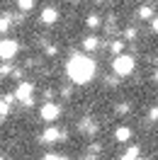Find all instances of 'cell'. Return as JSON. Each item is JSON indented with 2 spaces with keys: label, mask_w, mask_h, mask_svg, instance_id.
Here are the masks:
<instances>
[{
  "label": "cell",
  "mask_w": 158,
  "mask_h": 160,
  "mask_svg": "<svg viewBox=\"0 0 158 160\" xmlns=\"http://www.w3.org/2000/svg\"><path fill=\"white\" fill-rule=\"evenodd\" d=\"M95 61L88 58L85 53H73L66 63V73H68V78L76 82V85H85L90 80L95 78Z\"/></svg>",
  "instance_id": "cell-1"
},
{
  "label": "cell",
  "mask_w": 158,
  "mask_h": 160,
  "mask_svg": "<svg viewBox=\"0 0 158 160\" xmlns=\"http://www.w3.org/2000/svg\"><path fill=\"white\" fill-rule=\"evenodd\" d=\"M112 68H114V73H117L119 78H127V75H131V73H134L136 63H134V58H131V56L122 53V56H117V58L112 61Z\"/></svg>",
  "instance_id": "cell-2"
},
{
  "label": "cell",
  "mask_w": 158,
  "mask_h": 160,
  "mask_svg": "<svg viewBox=\"0 0 158 160\" xmlns=\"http://www.w3.org/2000/svg\"><path fill=\"white\" fill-rule=\"evenodd\" d=\"M17 51H20V44L15 39H3L0 41V58L3 61H12L17 56Z\"/></svg>",
  "instance_id": "cell-3"
},
{
  "label": "cell",
  "mask_w": 158,
  "mask_h": 160,
  "mask_svg": "<svg viewBox=\"0 0 158 160\" xmlns=\"http://www.w3.org/2000/svg\"><path fill=\"white\" fill-rule=\"evenodd\" d=\"M59 117H61V107H59V104L46 102V104L41 107V119H44V121H56Z\"/></svg>",
  "instance_id": "cell-4"
},
{
  "label": "cell",
  "mask_w": 158,
  "mask_h": 160,
  "mask_svg": "<svg viewBox=\"0 0 158 160\" xmlns=\"http://www.w3.org/2000/svg\"><path fill=\"white\" fill-rule=\"evenodd\" d=\"M32 90H34L32 82H20V88L15 90V100H20L22 104H27L29 100H34V97H32Z\"/></svg>",
  "instance_id": "cell-5"
},
{
  "label": "cell",
  "mask_w": 158,
  "mask_h": 160,
  "mask_svg": "<svg viewBox=\"0 0 158 160\" xmlns=\"http://www.w3.org/2000/svg\"><path fill=\"white\" fill-rule=\"evenodd\" d=\"M63 138H66V131L56 129V126H49V129H44V133H41L44 143H54V141H63Z\"/></svg>",
  "instance_id": "cell-6"
},
{
  "label": "cell",
  "mask_w": 158,
  "mask_h": 160,
  "mask_svg": "<svg viewBox=\"0 0 158 160\" xmlns=\"http://www.w3.org/2000/svg\"><path fill=\"white\" fill-rule=\"evenodd\" d=\"M56 20H59V10L56 8H46V10L41 12V22L44 24H54Z\"/></svg>",
  "instance_id": "cell-7"
},
{
  "label": "cell",
  "mask_w": 158,
  "mask_h": 160,
  "mask_svg": "<svg viewBox=\"0 0 158 160\" xmlns=\"http://www.w3.org/2000/svg\"><path fill=\"white\" fill-rule=\"evenodd\" d=\"M100 46V41H97V37H95V34H90L88 39L83 41V51H85V53H90V51H95Z\"/></svg>",
  "instance_id": "cell-8"
},
{
  "label": "cell",
  "mask_w": 158,
  "mask_h": 160,
  "mask_svg": "<svg viewBox=\"0 0 158 160\" xmlns=\"http://www.w3.org/2000/svg\"><path fill=\"white\" fill-rule=\"evenodd\" d=\"M80 131H83V133H95V131H97V124L90 121V119H83L80 121Z\"/></svg>",
  "instance_id": "cell-9"
},
{
  "label": "cell",
  "mask_w": 158,
  "mask_h": 160,
  "mask_svg": "<svg viewBox=\"0 0 158 160\" xmlns=\"http://www.w3.org/2000/svg\"><path fill=\"white\" fill-rule=\"evenodd\" d=\"M10 24H12V15H0V34H5V32L10 29Z\"/></svg>",
  "instance_id": "cell-10"
},
{
  "label": "cell",
  "mask_w": 158,
  "mask_h": 160,
  "mask_svg": "<svg viewBox=\"0 0 158 160\" xmlns=\"http://www.w3.org/2000/svg\"><path fill=\"white\" fill-rule=\"evenodd\" d=\"M114 136H117V141H129V138H131V129H127V126H119Z\"/></svg>",
  "instance_id": "cell-11"
},
{
  "label": "cell",
  "mask_w": 158,
  "mask_h": 160,
  "mask_svg": "<svg viewBox=\"0 0 158 160\" xmlns=\"http://www.w3.org/2000/svg\"><path fill=\"white\" fill-rule=\"evenodd\" d=\"M136 158H139V146H131V148L122 155V160H136Z\"/></svg>",
  "instance_id": "cell-12"
},
{
  "label": "cell",
  "mask_w": 158,
  "mask_h": 160,
  "mask_svg": "<svg viewBox=\"0 0 158 160\" xmlns=\"http://www.w3.org/2000/svg\"><path fill=\"white\" fill-rule=\"evenodd\" d=\"M8 114H10V104L5 102V97H0V119L8 117Z\"/></svg>",
  "instance_id": "cell-13"
},
{
  "label": "cell",
  "mask_w": 158,
  "mask_h": 160,
  "mask_svg": "<svg viewBox=\"0 0 158 160\" xmlns=\"http://www.w3.org/2000/svg\"><path fill=\"white\" fill-rule=\"evenodd\" d=\"M0 75H15V68H12L10 63H3L0 66Z\"/></svg>",
  "instance_id": "cell-14"
},
{
  "label": "cell",
  "mask_w": 158,
  "mask_h": 160,
  "mask_svg": "<svg viewBox=\"0 0 158 160\" xmlns=\"http://www.w3.org/2000/svg\"><path fill=\"white\" fill-rule=\"evenodd\" d=\"M151 15H153V10H151V8H148V5H144V8H141V10H139V17H141V20H148V17H151Z\"/></svg>",
  "instance_id": "cell-15"
},
{
  "label": "cell",
  "mask_w": 158,
  "mask_h": 160,
  "mask_svg": "<svg viewBox=\"0 0 158 160\" xmlns=\"http://www.w3.org/2000/svg\"><path fill=\"white\" fill-rule=\"evenodd\" d=\"M88 27H92V29L100 27V17H97V15H88Z\"/></svg>",
  "instance_id": "cell-16"
},
{
  "label": "cell",
  "mask_w": 158,
  "mask_h": 160,
  "mask_svg": "<svg viewBox=\"0 0 158 160\" xmlns=\"http://www.w3.org/2000/svg\"><path fill=\"white\" fill-rule=\"evenodd\" d=\"M109 49H112V53H119V56H122V49H124V44H122V41H112V46H109Z\"/></svg>",
  "instance_id": "cell-17"
},
{
  "label": "cell",
  "mask_w": 158,
  "mask_h": 160,
  "mask_svg": "<svg viewBox=\"0 0 158 160\" xmlns=\"http://www.w3.org/2000/svg\"><path fill=\"white\" fill-rule=\"evenodd\" d=\"M17 5H20V10H32V8H34V2H32V0H20V2H17Z\"/></svg>",
  "instance_id": "cell-18"
},
{
  "label": "cell",
  "mask_w": 158,
  "mask_h": 160,
  "mask_svg": "<svg viewBox=\"0 0 158 160\" xmlns=\"http://www.w3.org/2000/svg\"><path fill=\"white\" fill-rule=\"evenodd\" d=\"M124 37H127L129 41H131V39H136V29H134V27H127V29H124Z\"/></svg>",
  "instance_id": "cell-19"
},
{
  "label": "cell",
  "mask_w": 158,
  "mask_h": 160,
  "mask_svg": "<svg viewBox=\"0 0 158 160\" xmlns=\"http://www.w3.org/2000/svg\"><path fill=\"white\" fill-rule=\"evenodd\" d=\"M129 109H131V107H129L127 102H124V104H119V107H117V112H119V114H129Z\"/></svg>",
  "instance_id": "cell-20"
},
{
  "label": "cell",
  "mask_w": 158,
  "mask_h": 160,
  "mask_svg": "<svg viewBox=\"0 0 158 160\" xmlns=\"http://www.w3.org/2000/svg\"><path fill=\"white\" fill-rule=\"evenodd\" d=\"M148 119H151V121H158V107H153V109L148 112Z\"/></svg>",
  "instance_id": "cell-21"
},
{
  "label": "cell",
  "mask_w": 158,
  "mask_h": 160,
  "mask_svg": "<svg viewBox=\"0 0 158 160\" xmlns=\"http://www.w3.org/2000/svg\"><path fill=\"white\" fill-rule=\"evenodd\" d=\"M44 53H46V56H56V53H59V49H56V46H46V51H44Z\"/></svg>",
  "instance_id": "cell-22"
},
{
  "label": "cell",
  "mask_w": 158,
  "mask_h": 160,
  "mask_svg": "<svg viewBox=\"0 0 158 160\" xmlns=\"http://www.w3.org/2000/svg\"><path fill=\"white\" fill-rule=\"evenodd\" d=\"M151 27H153V32L158 34V17H153V20H151Z\"/></svg>",
  "instance_id": "cell-23"
},
{
  "label": "cell",
  "mask_w": 158,
  "mask_h": 160,
  "mask_svg": "<svg viewBox=\"0 0 158 160\" xmlns=\"http://www.w3.org/2000/svg\"><path fill=\"white\" fill-rule=\"evenodd\" d=\"M44 160H56V155H54V153H46V158Z\"/></svg>",
  "instance_id": "cell-24"
},
{
  "label": "cell",
  "mask_w": 158,
  "mask_h": 160,
  "mask_svg": "<svg viewBox=\"0 0 158 160\" xmlns=\"http://www.w3.org/2000/svg\"><path fill=\"white\" fill-rule=\"evenodd\" d=\"M153 78H156V82H158V70H156V75H153Z\"/></svg>",
  "instance_id": "cell-25"
},
{
  "label": "cell",
  "mask_w": 158,
  "mask_h": 160,
  "mask_svg": "<svg viewBox=\"0 0 158 160\" xmlns=\"http://www.w3.org/2000/svg\"><path fill=\"white\" fill-rule=\"evenodd\" d=\"M56 160H68V158H56Z\"/></svg>",
  "instance_id": "cell-26"
},
{
  "label": "cell",
  "mask_w": 158,
  "mask_h": 160,
  "mask_svg": "<svg viewBox=\"0 0 158 160\" xmlns=\"http://www.w3.org/2000/svg\"><path fill=\"white\" fill-rule=\"evenodd\" d=\"M136 160H144V158H136Z\"/></svg>",
  "instance_id": "cell-27"
},
{
  "label": "cell",
  "mask_w": 158,
  "mask_h": 160,
  "mask_svg": "<svg viewBox=\"0 0 158 160\" xmlns=\"http://www.w3.org/2000/svg\"><path fill=\"white\" fill-rule=\"evenodd\" d=\"M0 160H3V158H0Z\"/></svg>",
  "instance_id": "cell-28"
}]
</instances>
